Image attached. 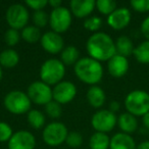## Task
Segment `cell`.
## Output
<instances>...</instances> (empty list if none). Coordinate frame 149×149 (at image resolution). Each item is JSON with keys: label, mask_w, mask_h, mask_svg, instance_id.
I'll return each instance as SVG.
<instances>
[{"label": "cell", "mask_w": 149, "mask_h": 149, "mask_svg": "<svg viewBox=\"0 0 149 149\" xmlns=\"http://www.w3.org/2000/svg\"><path fill=\"white\" fill-rule=\"evenodd\" d=\"M86 50L89 57L99 62L108 61L116 54V41H113L108 34L103 32L93 33L87 40Z\"/></svg>", "instance_id": "1"}, {"label": "cell", "mask_w": 149, "mask_h": 149, "mask_svg": "<svg viewBox=\"0 0 149 149\" xmlns=\"http://www.w3.org/2000/svg\"><path fill=\"white\" fill-rule=\"evenodd\" d=\"M77 78L87 85L95 86L103 78V66L101 62L91 57H81L74 65Z\"/></svg>", "instance_id": "2"}, {"label": "cell", "mask_w": 149, "mask_h": 149, "mask_svg": "<svg viewBox=\"0 0 149 149\" xmlns=\"http://www.w3.org/2000/svg\"><path fill=\"white\" fill-rule=\"evenodd\" d=\"M64 74H65V65L60 59L49 58L45 60L40 68L41 81L49 86H55L63 81Z\"/></svg>", "instance_id": "3"}, {"label": "cell", "mask_w": 149, "mask_h": 149, "mask_svg": "<svg viewBox=\"0 0 149 149\" xmlns=\"http://www.w3.org/2000/svg\"><path fill=\"white\" fill-rule=\"evenodd\" d=\"M127 112L134 116H143L149 112V93L144 90H133L125 98Z\"/></svg>", "instance_id": "4"}, {"label": "cell", "mask_w": 149, "mask_h": 149, "mask_svg": "<svg viewBox=\"0 0 149 149\" xmlns=\"http://www.w3.org/2000/svg\"><path fill=\"white\" fill-rule=\"evenodd\" d=\"M3 104L7 111L19 116L28 113L31 110L32 101L27 93L19 90H13L5 95Z\"/></svg>", "instance_id": "5"}, {"label": "cell", "mask_w": 149, "mask_h": 149, "mask_svg": "<svg viewBox=\"0 0 149 149\" xmlns=\"http://www.w3.org/2000/svg\"><path fill=\"white\" fill-rule=\"evenodd\" d=\"M5 19L10 29L23 30L28 26L30 19V13L28 7L25 4L15 3L7 8Z\"/></svg>", "instance_id": "6"}, {"label": "cell", "mask_w": 149, "mask_h": 149, "mask_svg": "<svg viewBox=\"0 0 149 149\" xmlns=\"http://www.w3.org/2000/svg\"><path fill=\"white\" fill-rule=\"evenodd\" d=\"M68 135V130L65 125L60 122H52L45 126L42 132V138L47 145L55 147L65 142Z\"/></svg>", "instance_id": "7"}, {"label": "cell", "mask_w": 149, "mask_h": 149, "mask_svg": "<svg viewBox=\"0 0 149 149\" xmlns=\"http://www.w3.org/2000/svg\"><path fill=\"white\" fill-rule=\"evenodd\" d=\"M72 22V15L70 8L60 6L52 9L49 15V25L53 32L62 34L70 29Z\"/></svg>", "instance_id": "8"}, {"label": "cell", "mask_w": 149, "mask_h": 149, "mask_svg": "<svg viewBox=\"0 0 149 149\" xmlns=\"http://www.w3.org/2000/svg\"><path fill=\"white\" fill-rule=\"evenodd\" d=\"M91 125L96 132L107 134L118 125V118L109 109H99L92 116Z\"/></svg>", "instance_id": "9"}, {"label": "cell", "mask_w": 149, "mask_h": 149, "mask_svg": "<svg viewBox=\"0 0 149 149\" xmlns=\"http://www.w3.org/2000/svg\"><path fill=\"white\" fill-rule=\"evenodd\" d=\"M27 94L30 100L38 105L45 106L46 104H48L50 101L53 100L51 87L42 81L33 82L28 87Z\"/></svg>", "instance_id": "10"}, {"label": "cell", "mask_w": 149, "mask_h": 149, "mask_svg": "<svg viewBox=\"0 0 149 149\" xmlns=\"http://www.w3.org/2000/svg\"><path fill=\"white\" fill-rule=\"evenodd\" d=\"M77 95V87L72 82L61 81L52 89L53 100L59 104H66L74 99Z\"/></svg>", "instance_id": "11"}, {"label": "cell", "mask_w": 149, "mask_h": 149, "mask_svg": "<svg viewBox=\"0 0 149 149\" xmlns=\"http://www.w3.org/2000/svg\"><path fill=\"white\" fill-rule=\"evenodd\" d=\"M7 144L8 149H35L36 138L29 131L19 130L13 133Z\"/></svg>", "instance_id": "12"}, {"label": "cell", "mask_w": 149, "mask_h": 149, "mask_svg": "<svg viewBox=\"0 0 149 149\" xmlns=\"http://www.w3.org/2000/svg\"><path fill=\"white\" fill-rule=\"evenodd\" d=\"M41 46L46 52L50 54H57L63 50L64 41L60 34L53 31L46 32L42 35L40 40Z\"/></svg>", "instance_id": "13"}, {"label": "cell", "mask_w": 149, "mask_h": 149, "mask_svg": "<svg viewBox=\"0 0 149 149\" xmlns=\"http://www.w3.org/2000/svg\"><path fill=\"white\" fill-rule=\"evenodd\" d=\"M131 19H132V15L130 9H128L127 7H118L111 15H108L106 22L111 29L120 31L130 25Z\"/></svg>", "instance_id": "14"}, {"label": "cell", "mask_w": 149, "mask_h": 149, "mask_svg": "<svg viewBox=\"0 0 149 149\" xmlns=\"http://www.w3.org/2000/svg\"><path fill=\"white\" fill-rule=\"evenodd\" d=\"M96 8L94 0H72L70 2V10L72 15L78 19H87Z\"/></svg>", "instance_id": "15"}, {"label": "cell", "mask_w": 149, "mask_h": 149, "mask_svg": "<svg viewBox=\"0 0 149 149\" xmlns=\"http://www.w3.org/2000/svg\"><path fill=\"white\" fill-rule=\"evenodd\" d=\"M129 60L127 57L116 54L107 61V70L110 76L114 78H122L129 70Z\"/></svg>", "instance_id": "16"}, {"label": "cell", "mask_w": 149, "mask_h": 149, "mask_svg": "<svg viewBox=\"0 0 149 149\" xmlns=\"http://www.w3.org/2000/svg\"><path fill=\"white\" fill-rule=\"evenodd\" d=\"M137 145L133 137L123 132L116 133L110 138L109 149H136Z\"/></svg>", "instance_id": "17"}, {"label": "cell", "mask_w": 149, "mask_h": 149, "mask_svg": "<svg viewBox=\"0 0 149 149\" xmlns=\"http://www.w3.org/2000/svg\"><path fill=\"white\" fill-rule=\"evenodd\" d=\"M87 101L92 107L94 108H101L104 105L106 101V95L104 90L98 85L91 86L88 89L87 94H86Z\"/></svg>", "instance_id": "18"}, {"label": "cell", "mask_w": 149, "mask_h": 149, "mask_svg": "<svg viewBox=\"0 0 149 149\" xmlns=\"http://www.w3.org/2000/svg\"><path fill=\"white\" fill-rule=\"evenodd\" d=\"M118 126L125 134H133L138 129V120L136 116L129 112H123L118 118Z\"/></svg>", "instance_id": "19"}, {"label": "cell", "mask_w": 149, "mask_h": 149, "mask_svg": "<svg viewBox=\"0 0 149 149\" xmlns=\"http://www.w3.org/2000/svg\"><path fill=\"white\" fill-rule=\"evenodd\" d=\"M116 54H120L125 57L132 55L134 53V44L128 36H120L116 41Z\"/></svg>", "instance_id": "20"}, {"label": "cell", "mask_w": 149, "mask_h": 149, "mask_svg": "<svg viewBox=\"0 0 149 149\" xmlns=\"http://www.w3.org/2000/svg\"><path fill=\"white\" fill-rule=\"evenodd\" d=\"M19 55L15 49H5L0 53V65L5 68H13L19 64Z\"/></svg>", "instance_id": "21"}, {"label": "cell", "mask_w": 149, "mask_h": 149, "mask_svg": "<svg viewBox=\"0 0 149 149\" xmlns=\"http://www.w3.org/2000/svg\"><path fill=\"white\" fill-rule=\"evenodd\" d=\"M80 59V51L76 46H66L60 52V60L64 65H74Z\"/></svg>", "instance_id": "22"}, {"label": "cell", "mask_w": 149, "mask_h": 149, "mask_svg": "<svg viewBox=\"0 0 149 149\" xmlns=\"http://www.w3.org/2000/svg\"><path fill=\"white\" fill-rule=\"evenodd\" d=\"M110 138L105 133L95 132L89 139L90 149H109Z\"/></svg>", "instance_id": "23"}, {"label": "cell", "mask_w": 149, "mask_h": 149, "mask_svg": "<svg viewBox=\"0 0 149 149\" xmlns=\"http://www.w3.org/2000/svg\"><path fill=\"white\" fill-rule=\"evenodd\" d=\"M21 37L27 43L35 44L41 40L42 35L39 28L35 26H27L21 31Z\"/></svg>", "instance_id": "24"}, {"label": "cell", "mask_w": 149, "mask_h": 149, "mask_svg": "<svg viewBox=\"0 0 149 149\" xmlns=\"http://www.w3.org/2000/svg\"><path fill=\"white\" fill-rule=\"evenodd\" d=\"M27 120L32 128L38 130V129H41L45 126L46 118L43 112H41L40 110L31 109L27 113Z\"/></svg>", "instance_id": "25"}, {"label": "cell", "mask_w": 149, "mask_h": 149, "mask_svg": "<svg viewBox=\"0 0 149 149\" xmlns=\"http://www.w3.org/2000/svg\"><path fill=\"white\" fill-rule=\"evenodd\" d=\"M134 56L136 60L140 63L148 64L149 63V40L141 42L134 49Z\"/></svg>", "instance_id": "26"}, {"label": "cell", "mask_w": 149, "mask_h": 149, "mask_svg": "<svg viewBox=\"0 0 149 149\" xmlns=\"http://www.w3.org/2000/svg\"><path fill=\"white\" fill-rule=\"evenodd\" d=\"M96 8L101 15L108 17L118 8V4L113 0H97L96 1Z\"/></svg>", "instance_id": "27"}, {"label": "cell", "mask_w": 149, "mask_h": 149, "mask_svg": "<svg viewBox=\"0 0 149 149\" xmlns=\"http://www.w3.org/2000/svg\"><path fill=\"white\" fill-rule=\"evenodd\" d=\"M45 112L46 114H48V116L51 118H58L62 113V108L61 104H59L58 102L50 101L48 104L45 105Z\"/></svg>", "instance_id": "28"}, {"label": "cell", "mask_w": 149, "mask_h": 149, "mask_svg": "<svg viewBox=\"0 0 149 149\" xmlns=\"http://www.w3.org/2000/svg\"><path fill=\"white\" fill-rule=\"evenodd\" d=\"M32 19H33L34 26L39 28V29L46 27V25L49 23V15H48L47 13H45L44 10L34 11Z\"/></svg>", "instance_id": "29"}, {"label": "cell", "mask_w": 149, "mask_h": 149, "mask_svg": "<svg viewBox=\"0 0 149 149\" xmlns=\"http://www.w3.org/2000/svg\"><path fill=\"white\" fill-rule=\"evenodd\" d=\"M102 26V19L99 17H89L87 19H85L84 22V28H85L87 31L90 32H95L97 33L98 30L101 28Z\"/></svg>", "instance_id": "30"}, {"label": "cell", "mask_w": 149, "mask_h": 149, "mask_svg": "<svg viewBox=\"0 0 149 149\" xmlns=\"http://www.w3.org/2000/svg\"><path fill=\"white\" fill-rule=\"evenodd\" d=\"M21 32L15 29H8L4 34V41L8 46L13 47L19 44V40H21Z\"/></svg>", "instance_id": "31"}, {"label": "cell", "mask_w": 149, "mask_h": 149, "mask_svg": "<svg viewBox=\"0 0 149 149\" xmlns=\"http://www.w3.org/2000/svg\"><path fill=\"white\" fill-rule=\"evenodd\" d=\"M65 143L70 148H78L83 143V136L78 132H68Z\"/></svg>", "instance_id": "32"}, {"label": "cell", "mask_w": 149, "mask_h": 149, "mask_svg": "<svg viewBox=\"0 0 149 149\" xmlns=\"http://www.w3.org/2000/svg\"><path fill=\"white\" fill-rule=\"evenodd\" d=\"M13 135V132L11 127L7 123L0 122V143H8V141L10 140Z\"/></svg>", "instance_id": "33"}, {"label": "cell", "mask_w": 149, "mask_h": 149, "mask_svg": "<svg viewBox=\"0 0 149 149\" xmlns=\"http://www.w3.org/2000/svg\"><path fill=\"white\" fill-rule=\"evenodd\" d=\"M130 5L135 11H138V13L149 11V0H132Z\"/></svg>", "instance_id": "34"}, {"label": "cell", "mask_w": 149, "mask_h": 149, "mask_svg": "<svg viewBox=\"0 0 149 149\" xmlns=\"http://www.w3.org/2000/svg\"><path fill=\"white\" fill-rule=\"evenodd\" d=\"M47 4V0H27L25 2L26 6H28L29 8H32L34 11L43 10Z\"/></svg>", "instance_id": "35"}, {"label": "cell", "mask_w": 149, "mask_h": 149, "mask_svg": "<svg viewBox=\"0 0 149 149\" xmlns=\"http://www.w3.org/2000/svg\"><path fill=\"white\" fill-rule=\"evenodd\" d=\"M140 30L142 35L146 38V40H149V15L147 17H145L142 23H141Z\"/></svg>", "instance_id": "36"}, {"label": "cell", "mask_w": 149, "mask_h": 149, "mask_svg": "<svg viewBox=\"0 0 149 149\" xmlns=\"http://www.w3.org/2000/svg\"><path fill=\"white\" fill-rule=\"evenodd\" d=\"M120 108V104L118 101H111L109 103V110L113 113H116V111H118Z\"/></svg>", "instance_id": "37"}, {"label": "cell", "mask_w": 149, "mask_h": 149, "mask_svg": "<svg viewBox=\"0 0 149 149\" xmlns=\"http://www.w3.org/2000/svg\"><path fill=\"white\" fill-rule=\"evenodd\" d=\"M48 4L52 7V8H58V7L62 6V2L61 0H49L48 1Z\"/></svg>", "instance_id": "38"}, {"label": "cell", "mask_w": 149, "mask_h": 149, "mask_svg": "<svg viewBox=\"0 0 149 149\" xmlns=\"http://www.w3.org/2000/svg\"><path fill=\"white\" fill-rule=\"evenodd\" d=\"M142 120H143L144 127L147 129V130H149V112H147L145 116H142Z\"/></svg>", "instance_id": "39"}, {"label": "cell", "mask_w": 149, "mask_h": 149, "mask_svg": "<svg viewBox=\"0 0 149 149\" xmlns=\"http://www.w3.org/2000/svg\"><path fill=\"white\" fill-rule=\"evenodd\" d=\"M136 149H149V141H143V142L139 143L137 145V148Z\"/></svg>", "instance_id": "40"}, {"label": "cell", "mask_w": 149, "mask_h": 149, "mask_svg": "<svg viewBox=\"0 0 149 149\" xmlns=\"http://www.w3.org/2000/svg\"><path fill=\"white\" fill-rule=\"evenodd\" d=\"M2 76H3V72H2V66L0 65V82L2 80Z\"/></svg>", "instance_id": "41"}]
</instances>
